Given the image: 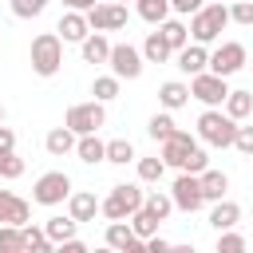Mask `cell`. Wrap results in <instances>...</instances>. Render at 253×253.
Wrapping results in <instances>:
<instances>
[{
    "label": "cell",
    "instance_id": "obj_15",
    "mask_svg": "<svg viewBox=\"0 0 253 253\" xmlns=\"http://www.w3.org/2000/svg\"><path fill=\"white\" fill-rule=\"evenodd\" d=\"M178 55V71L182 75H202V71H210V51H206V43H186L182 51H174Z\"/></svg>",
    "mask_w": 253,
    "mask_h": 253
},
{
    "label": "cell",
    "instance_id": "obj_21",
    "mask_svg": "<svg viewBox=\"0 0 253 253\" xmlns=\"http://www.w3.org/2000/svg\"><path fill=\"white\" fill-rule=\"evenodd\" d=\"M158 103H162L166 111H178V107H186V103H190V83H182V79H170V83H162V87H158Z\"/></svg>",
    "mask_w": 253,
    "mask_h": 253
},
{
    "label": "cell",
    "instance_id": "obj_22",
    "mask_svg": "<svg viewBox=\"0 0 253 253\" xmlns=\"http://www.w3.org/2000/svg\"><path fill=\"white\" fill-rule=\"evenodd\" d=\"M198 178H202V194H206V202H221V198H225V190H229V174L206 166Z\"/></svg>",
    "mask_w": 253,
    "mask_h": 253
},
{
    "label": "cell",
    "instance_id": "obj_32",
    "mask_svg": "<svg viewBox=\"0 0 253 253\" xmlns=\"http://www.w3.org/2000/svg\"><path fill=\"white\" fill-rule=\"evenodd\" d=\"M107 162H115V166H126V162H138V154H134V146H130V138H111V142H107Z\"/></svg>",
    "mask_w": 253,
    "mask_h": 253
},
{
    "label": "cell",
    "instance_id": "obj_49",
    "mask_svg": "<svg viewBox=\"0 0 253 253\" xmlns=\"http://www.w3.org/2000/svg\"><path fill=\"white\" fill-rule=\"evenodd\" d=\"M119 4H126V0H119Z\"/></svg>",
    "mask_w": 253,
    "mask_h": 253
},
{
    "label": "cell",
    "instance_id": "obj_11",
    "mask_svg": "<svg viewBox=\"0 0 253 253\" xmlns=\"http://www.w3.org/2000/svg\"><path fill=\"white\" fill-rule=\"evenodd\" d=\"M245 67V43H237V40H229V43H221L217 51H210V71L213 75H237Z\"/></svg>",
    "mask_w": 253,
    "mask_h": 253
},
{
    "label": "cell",
    "instance_id": "obj_41",
    "mask_svg": "<svg viewBox=\"0 0 253 253\" xmlns=\"http://www.w3.org/2000/svg\"><path fill=\"white\" fill-rule=\"evenodd\" d=\"M206 166H210V154H206L202 146H194V150H190V158L182 162V170H190V174H202Z\"/></svg>",
    "mask_w": 253,
    "mask_h": 253
},
{
    "label": "cell",
    "instance_id": "obj_14",
    "mask_svg": "<svg viewBox=\"0 0 253 253\" xmlns=\"http://www.w3.org/2000/svg\"><path fill=\"white\" fill-rule=\"evenodd\" d=\"M59 40L63 43H83L87 36H91V24H87V12H75V8H67L63 16H59Z\"/></svg>",
    "mask_w": 253,
    "mask_h": 253
},
{
    "label": "cell",
    "instance_id": "obj_18",
    "mask_svg": "<svg viewBox=\"0 0 253 253\" xmlns=\"http://www.w3.org/2000/svg\"><path fill=\"white\" fill-rule=\"evenodd\" d=\"M99 206H103V202H99V198H95L91 190H79V194L71 190V198H67V213H71L75 221H95Z\"/></svg>",
    "mask_w": 253,
    "mask_h": 253
},
{
    "label": "cell",
    "instance_id": "obj_17",
    "mask_svg": "<svg viewBox=\"0 0 253 253\" xmlns=\"http://www.w3.org/2000/svg\"><path fill=\"white\" fill-rule=\"evenodd\" d=\"M75 142H79V134L63 123V126H51L47 130V138H43V150L51 154V158H63V154H71L75 150Z\"/></svg>",
    "mask_w": 253,
    "mask_h": 253
},
{
    "label": "cell",
    "instance_id": "obj_28",
    "mask_svg": "<svg viewBox=\"0 0 253 253\" xmlns=\"http://www.w3.org/2000/svg\"><path fill=\"white\" fill-rule=\"evenodd\" d=\"M221 107H225V115H229V119H237V123H241V119H249V115H253V91H229Z\"/></svg>",
    "mask_w": 253,
    "mask_h": 253
},
{
    "label": "cell",
    "instance_id": "obj_3",
    "mask_svg": "<svg viewBox=\"0 0 253 253\" xmlns=\"http://www.w3.org/2000/svg\"><path fill=\"white\" fill-rule=\"evenodd\" d=\"M59 67H63V40H59V32H40L32 40V71L51 79Z\"/></svg>",
    "mask_w": 253,
    "mask_h": 253
},
{
    "label": "cell",
    "instance_id": "obj_7",
    "mask_svg": "<svg viewBox=\"0 0 253 253\" xmlns=\"http://www.w3.org/2000/svg\"><path fill=\"white\" fill-rule=\"evenodd\" d=\"M170 198H174V206H178L182 213H194V210H202V206H206L202 178H198V174H190V170H182V174L174 178V186H170Z\"/></svg>",
    "mask_w": 253,
    "mask_h": 253
},
{
    "label": "cell",
    "instance_id": "obj_23",
    "mask_svg": "<svg viewBox=\"0 0 253 253\" xmlns=\"http://www.w3.org/2000/svg\"><path fill=\"white\" fill-rule=\"evenodd\" d=\"M79 47H83V59H87V63H107V59H111V40H107L103 32H91Z\"/></svg>",
    "mask_w": 253,
    "mask_h": 253
},
{
    "label": "cell",
    "instance_id": "obj_40",
    "mask_svg": "<svg viewBox=\"0 0 253 253\" xmlns=\"http://www.w3.org/2000/svg\"><path fill=\"white\" fill-rule=\"evenodd\" d=\"M229 20L241 24V28H253V4L249 0H233L229 4Z\"/></svg>",
    "mask_w": 253,
    "mask_h": 253
},
{
    "label": "cell",
    "instance_id": "obj_2",
    "mask_svg": "<svg viewBox=\"0 0 253 253\" xmlns=\"http://www.w3.org/2000/svg\"><path fill=\"white\" fill-rule=\"evenodd\" d=\"M233 134H237V119H229L225 107H206L198 115V138L206 146L225 150V146H233Z\"/></svg>",
    "mask_w": 253,
    "mask_h": 253
},
{
    "label": "cell",
    "instance_id": "obj_16",
    "mask_svg": "<svg viewBox=\"0 0 253 253\" xmlns=\"http://www.w3.org/2000/svg\"><path fill=\"white\" fill-rule=\"evenodd\" d=\"M28 217H32V206L24 198H16L12 190H0V225L4 221L8 225H28Z\"/></svg>",
    "mask_w": 253,
    "mask_h": 253
},
{
    "label": "cell",
    "instance_id": "obj_13",
    "mask_svg": "<svg viewBox=\"0 0 253 253\" xmlns=\"http://www.w3.org/2000/svg\"><path fill=\"white\" fill-rule=\"evenodd\" d=\"M194 146H198V138H194L190 130H174L170 138H162V162L174 166V170H182V162L190 158Z\"/></svg>",
    "mask_w": 253,
    "mask_h": 253
},
{
    "label": "cell",
    "instance_id": "obj_1",
    "mask_svg": "<svg viewBox=\"0 0 253 253\" xmlns=\"http://www.w3.org/2000/svg\"><path fill=\"white\" fill-rule=\"evenodd\" d=\"M229 24H233V20H229V4H225V0H210V4H202V8L190 16V40L213 43Z\"/></svg>",
    "mask_w": 253,
    "mask_h": 253
},
{
    "label": "cell",
    "instance_id": "obj_6",
    "mask_svg": "<svg viewBox=\"0 0 253 253\" xmlns=\"http://www.w3.org/2000/svg\"><path fill=\"white\" fill-rule=\"evenodd\" d=\"M63 123H67L75 134H95V130L107 123V111H103L99 99H91V103H71L67 115H63Z\"/></svg>",
    "mask_w": 253,
    "mask_h": 253
},
{
    "label": "cell",
    "instance_id": "obj_46",
    "mask_svg": "<svg viewBox=\"0 0 253 253\" xmlns=\"http://www.w3.org/2000/svg\"><path fill=\"white\" fill-rule=\"evenodd\" d=\"M99 0H63V8H75V12H91Z\"/></svg>",
    "mask_w": 253,
    "mask_h": 253
},
{
    "label": "cell",
    "instance_id": "obj_42",
    "mask_svg": "<svg viewBox=\"0 0 253 253\" xmlns=\"http://www.w3.org/2000/svg\"><path fill=\"white\" fill-rule=\"evenodd\" d=\"M233 150H241L245 158H253V126H237V134H233Z\"/></svg>",
    "mask_w": 253,
    "mask_h": 253
},
{
    "label": "cell",
    "instance_id": "obj_26",
    "mask_svg": "<svg viewBox=\"0 0 253 253\" xmlns=\"http://www.w3.org/2000/svg\"><path fill=\"white\" fill-rule=\"evenodd\" d=\"M170 55H174V47L162 40V32H150V36L142 40V59H146V63H166Z\"/></svg>",
    "mask_w": 253,
    "mask_h": 253
},
{
    "label": "cell",
    "instance_id": "obj_31",
    "mask_svg": "<svg viewBox=\"0 0 253 253\" xmlns=\"http://www.w3.org/2000/svg\"><path fill=\"white\" fill-rule=\"evenodd\" d=\"M119 75L111 71V75H95V83H91V95L99 99V103H111V99H119Z\"/></svg>",
    "mask_w": 253,
    "mask_h": 253
},
{
    "label": "cell",
    "instance_id": "obj_36",
    "mask_svg": "<svg viewBox=\"0 0 253 253\" xmlns=\"http://www.w3.org/2000/svg\"><path fill=\"white\" fill-rule=\"evenodd\" d=\"M162 174H166L162 154L158 158H138V182H162Z\"/></svg>",
    "mask_w": 253,
    "mask_h": 253
},
{
    "label": "cell",
    "instance_id": "obj_8",
    "mask_svg": "<svg viewBox=\"0 0 253 253\" xmlns=\"http://www.w3.org/2000/svg\"><path fill=\"white\" fill-rule=\"evenodd\" d=\"M229 95L225 87V75H213V71H202V75H190V99L206 103V107H221Z\"/></svg>",
    "mask_w": 253,
    "mask_h": 253
},
{
    "label": "cell",
    "instance_id": "obj_9",
    "mask_svg": "<svg viewBox=\"0 0 253 253\" xmlns=\"http://www.w3.org/2000/svg\"><path fill=\"white\" fill-rule=\"evenodd\" d=\"M111 71L119 75V79H138L142 75V47H134V43H111Z\"/></svg>",
    "mask_w": 253,
    "mask_h": 253
},
{
    "label": "cell",
    "instance_id": "obj_47",
    "mask_svg": "<svg viewBox=\"0 0 253 253\" xmlns=\"http://www.w3.org/2000/svg\"><path fill=\"white\" fill-rule=\"evenodd\" d=\"M59 249H67V253H83V249H87V245H83V241H79V237H67V241H63V245H59Z\"/></svg>",
    "mask_w": 253,
    "mask_h": 253
},
{
    "label": "cell",
    "instance_id": "obj_19",
    "mask_svg": "<svg viewBox=\"0 0 253 253\" xmlns=\"http://www.w3.org/2000/svg\"><path fill=\"white\" fill-rule=\"evenodd\" d=\"M75 154H79V162H87V166H95V162H107V142L99 138V130H95V134H79V142H75Z\"/></svg>",
    "mask_w": 253,
    "mask_h": 253
},
{
    "label": "cell",
    "instance_id": "obj_38",
    "mask_svg": "<svg viewBox=\"0 0 253 253\" xmlns=\"http://www.w3.org/2000/svg\"><path fill=\"white\" fill-rule=\"evenodd\" d=\"M217 253H245V237L233 233V229H221L217 233Z\"/></svg>",
    "mask_w": 253,
    "mask_h": 253
},
{
    "label": "cell",
    "instance_id": "obj_20",
    "mask_svg": "<svg viewBox=\"0 0 253 253\" xmlns=\"http://www.w3.org/2000/svg\"><path fill=\"white\" fill-rule=\"evenodd\" d=\"M241 221V206L237 202H229V198H221V202H213V210H210V225L221 233V229H233Z\"/></svg>",
    "mask_w": 253,
    "mask_h": 253
},
{
    "label": "cell",
    "instance_id": "obj_43",
    "mask_svg": "<svg viewBox=\"0 0 253 253\" xmlns=\"http://www.w3.org/2000/svg\"><path fill=\"white\" fill-rule=\"evenodd\" d=\"M202 4H206V0H170V12H178V16H194Z\"/></svg>",
    "mask_w": 253,
    "mask_h": 253
},
{
    "label": "cell",
    "instance_id": "obj_35",
    "mask_svg": "<svg viewBox=\"0 0 253 253\" xmlns=\"http://www.w3.org/2000/svg\"><path fill=\"white\" fill-rule=\"evenodd\" d=\"M0 253H24V233L20 225H0Z\"/></svg>",
    "mask_w": 253,
    "mask_h": 253
},
{
    "label": "cell",
    "instance_id": "obj_48",
    "mask_svg": "<svg viewBox=\"0 0 253 253\" xmlns=\"http://www.w3.org/2000/svg\"><path fill=\"white\" fill-rule=\"evenodd\" d=\"M0 123H4V107H0Z\"/></svg>",
    "mask_w": 253,
    "mask_h": 253
},
{
    "label": "cell",
    "instance_id": "obj_39",
    "mask_svg": "<svg viewBox=\"0 0 253 253\" xmlns=\"http://www.w3.org/2000/svg\"><path fill=\"white\" fill-rule=\"evenodd\" d=\"M20 174H24V158H20L16 150L0 154V178H8V182H12V178H20Z\"/></svg>",
    "mask_w": 253,
    "mask_h": 253
},
{
    "label": "cell",
    "instance_id": "obj_44",
    "mask_svg": "<svg viewBox=\"0 0 253 253\" xmlns=\"http://www.w3.org/2000/svg\"><path fill=\"white\" fill-rule=\"evenodd\" d=\"M8 150H16V130L0 123V154H8Z\"/></svg>",
    "mask_w": 253,
    "mask_h": 253
},
{
    "label": "cell",
    "instance_id": "obj_29",
    "mask_svg": "<svg viewBox=\"0 0 253 253\" xmlns=\"http://www.w3.org/2000/svg\"><path fill=\"white\" fill-rule=\"evenodd\" d=\"M126 221L134 225V233H138L142 241H146V237H154V233H158V225H162V217H154V213H150L146 206H138V210H134V213H130Z\"/></svg>",
    "mask_w": 253,
    "mask_h": 253
},
{
    "label": "cell",
    "instance_id": "obj_37",
    "mask_svg": "<svg viewBox=\"0 0 253 253\" xmlns=\"http://www.w3.org/2000/svg\"><path fill=\"white\" fill-rule=\"evenodd\" d=\"M8 4H12V16L16 20H32V16H40L47 8V0H8Z\"/></svg>",
    "mask_w": 253,
    "mask_h": 253
},
{
    "label": "cell",
    "instance_id": "obj_12",
    "mask_svg": "<svg viewBox=\"0 0 253 253\" xmlns=\"http://www.w3.org/2000/svg\"><path fill=\"white\" fill-rule=\"evenodd\" d=\"M103 241H107L111 249H119V253H142V249H146V241L134 233V225H130L126 217H123V221H107Z\"/></svg>",
    "mask_w": 253,
    "mask_h": 253
},
{
    "label": "cell",
    "instance_id": "obj_24",
    "mask_svg": "<svg viewBox=\"0 0 253 253\" xmlns=\"http://www.w3.org/2000/svg\"><path fill=\"white\" fill-rule=\"evenodd\" d=\"M20 233H24V253H51L55 249V241L47 237V229H40V225H20Z\"/></svg>",
    "mask_w": 253,
    "mask_h": 253
},
{
    "label": "cell",
    "instance_id": "obj_10",
    "mask_svg": "<svg viewBox=\"0 0 253 253\" xmlns=\"http://www.w3.org/2000/svg\"><path fill=\"white\" fill-rule=\"evenodd\" d=\"M87 24H91V32H119V28H126V4L103 0L87 12Z\"/></svg>",
    "mask_w": 253,
    "mask_h": 253
},
{
    "label": "cell",
    "instance_id": "obj_25",
    "mask_svg": "<svg viewBox=\"0 0 253 253\" xmlns=\"http://www.w3.org/2000/svg\"><path fill=\"white\" fill-rule=\"evenodd\" d=\"M158 32H162V40H166L174 51H182V47L190 43V24H182V20H170V16H166V20L158 24Z\"/></svg>",
    "mask_w": 253,
    "mask_h": 253
},
{
    "label": "cell",
    "instance_id": "obj_5",
    "mask_svg": "<svg viewBox=\"0 0 253 253\" xmlns=\"http://www.w3.org/2000/svg\"><path fill=\"white\" fill-rule=\"evenodd\" d=\"M67 198H71V178H67L63 170H47V174H40L36 186H32V202H40V206H59V202H67Z\"/></svg>",
    "mask_w": 253,
    "mask_h": 253
},
{
    "label": "cell",
    "instance_id": "obj_34",
    "mask_svg": "<svg viewBox=\"0 0 253 253\" xmlns=\"http://www.w3.org/2000/svg\"><path fill=\"white\" fill-rule=\"evenodd\" d=\"M142 206H146V210H150L154 217H162V221H166V217H170V213L178 210V206H174V198H170V194H162V190H150Z\"/></svg>",
    "mask_w": 253,
    "mask_h": 253
},
{
    "label": "cell",
    "instance_id": "obj_30",
    "mask_svg": "<svg viewBox=\"0 0 253 253\" xmlns=\"http://www.w3.org/2000/svg\"><path fill=\"white\" fill-rule=\"evenodd\" d=\"M134 12L146 20V24H162L166 16H170V0H134Z\"/></svg>",
    "mask_w": 253,
    "mask_h": 253
},
{
    "label": "cell",
    "instance_id": "obj_45",
    "mask_svg": "<svg viewBox=\"0 0 253 253\" xmlns=\"http://www.w3.org/2000/svg\"><path fill=\"white\" fill-rule=\"evenodd\" d=\"M166 249H170V241H166V237H158V233H154V237H146V253H166Z\"/></svg>",
    "mask_w": 253,
    "mask_h": 253
},
{
    "label": "cell",
    "instance_id": "obj_27",
    "mask_svg": "<svg viewBox=\"0 0 253 253\" xmlns=\"http://www.w3.org/2000/svg\"><path fill=\"white\" fill-rule=\"evenodd\" d=\"M43 229H47V237H51L55 245H63L67 237H75V229H79V221H75L71 213H67V217H63V213H55V217H47V221H43Z\"/></svg>",
    "mask_w": 253,
    "mask_h": 253
},
{
    "label": "cell",
    "instance_id": "obj_33",
    "mask_svg": "<svg viewBox=\"0 0 253 253\" xmlns=\"http://www.w3.org/2000/svg\"><path fill=\"white\" fill-rule=\"evenodd\" d=\"M178 130V123L170 119V111H162V115H150V123H146V134L154 138V142H162V138H170Z\"/></svg>",
    "mask_w": 253,
    "mask_h": 253
},
{
    "label": "cell",
    "instance_id": "obj_4",
    "mask_svg": "<svg viewBox=\"0 0 253 253\" xmlns=\"http://www.w3.org/2000/svg\"><path fill=\"white\" fill-rule=\"evenodd\" d=\"M142 202H146L142 186H134V182H119V186H111V194L103 198L99 213H103L107 221H123V217H130V213H134Z\"/></svg>",
    "mask_w": 253,
    "mask_h": 253
}]
</instances>
